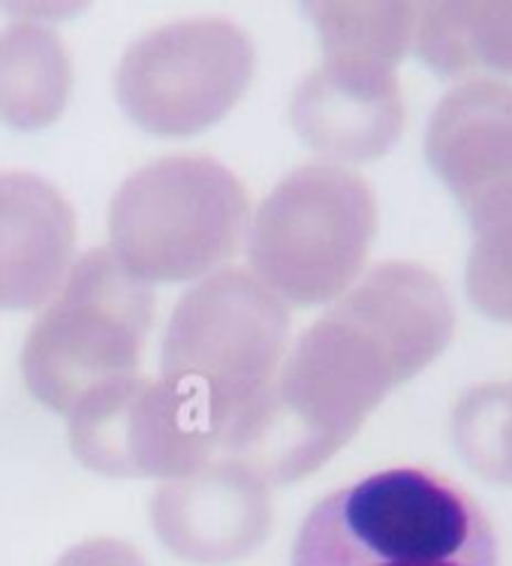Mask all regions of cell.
I'll use <instances>...</instances> for the list:
<instances>
[{
  "label": "cell",
  "instance_id": "obj_17",
  "mask_svg": "<svg viewBox=\"0 0 512 566\" xmlns=\"http://www.w3.org/2000/svg\"><path fill=\"white\" fill-rule=\"evenodd\" d=\"M452 440L482 480L512 489V428L506 382H485L461 395L452 410Z\"/></svg>",
  "mask_w": 512,
  "mask_h": 566
},
{
  "label": "cell",
  "instance_id": "obj_7",
  "mask_svg": "<svg viewBox=\"0 0 512 566\" xmlns=\"http://www.w3.org/2000/svg\"><path fill=\"white\" fill-rule=\"evenodd\" d=\"M257 70L251 33L223 15L178 19L136 36L115 70V97L157 136H197L227 118Z\"/></svg>",
  "mask_w": 512,
  "mask_h": 566
},
{
  "label": "cell",
  "instance_id": "obj_3",
  "mask_svg": "<svg viewBox=\"0 0 512 566\" xmlns=\"http://www.w3.org/2000/svg\"><path fill=\"white\" fill-rule=\"evenodd\" d=\"M290 305L248 269H218L175 305L164 332L160 377L206 413L218 449L281 368Z\"/></svg>",
  "mask_w": 512,
  "mask_h": 566
},
{
  "label": "cell",
  "instance_id": "obj_8",
  "mask_svg": "<svg viewBox=\"0 0 512 566\" xmlns=\"http://www.w3.org/2000/svg\"><path fill=\"white\" fill-rule=\"evenodd\" d=\"M73 455L103 476L178 480L218 452L206 413L164 377H121L66 410Z\"/></svg>",
  "mask_w": 512,
  "mask_h": 566
},
{
  "label": "cell",
  "instance_id": "obj_2",
  "mask_svg": "<svg viewBox=\"0 0 512 566\" xmlns=\"http://www.w3.org/2000/svg\"><path fill=\"white\" fill-rule=\"evenodd\" d=\"M290 566H501V548L468 491L431 470L395 468L316 503Z\"/></svg>",
  "mask_w": 512,
  "mask_h": 566
},
{
  "label": "cell",
  "instance_id": "obj_11",
  "mask_svg": "<svg viewBox=\"0 0 512 566\" xmlns=\"http://www.w3.org/2000/svg\"><path fill=\"white\" fill-rule=\"evenodd\" d=\"M76 211L43 175L0 172V311L45 307L76 262Z\"/></svg>",
  "mask_w": 512,
  "mask_h": 566
},
{
  "label": "cell",
  "instance_id": "obj_1",
  "mask_svg": "<svg viewBox=\"0 0 512 566\" xmlns=\"http://www.w3.org/2000/svg\"><path fill=\"white\" fill-rule=\"evenodd\" d=\"M407 380L414 374L389 340L335 302L286 349L260 403L220 452L244 461L269 485L302 480L347 447Z\"/></svg>",
  "mask_w": 512,
  "mask_h": 566
},
{
  "label": "cell",
  "instance_id": "obj_14",
  "mask_svg": "<svg viewBox=\"0 0 512 566\" xmlns=\"http://www.w3.org/2000/svg\"><path fill=\"white\" fill-rule=\"evenodd\" d=\"M73 91V61L55 28L12 22L0 31V120L43 130L61 118Z\"/></svg>",
  "mask_w": 512,
  "mask_h": 566
},
{
  "label": "cell",
  "instance_id": "obj_10",
  "mask_svg": "<svg viewBox=\"0 0 512 566\" xmlns=\"http://www.w3.org/2000/svg\"><path fill=\"white\" fill-rule=\"evenodd\" d=\"M290 120L323 164L377 160L404 130L398 73L323 61L295 87Z\"/></svg>",
  "mask_w": 512,
  "mask_h": 566
},
{
  "label": "cell",
  "instance_id": "obj_4",
  "mask_svg": "<svg viewBox=\"0 0 512 566\" xmlns=\"http://www.w3.org/2000/svg\"><path fill=\"white\" fill-rule=\"evenodd\" d=\"M251 223L239 175L175 154L127 175L109 206V251L145 283L202 281L236 256Z\"/></svg>",
  "mask_w": 512,
  "mask_h": 566
},
{
  "label": "cell",
  "instance_id": "obj_12",
  "mask_svg": "<svg viewBox=\"0 0 512 566\" xmlns=\"http://www.w3.org/2000/svg\"><path fill=\"white\" fill-rule=\"evenodd\" d=\"M426 157L461 206L512 181L510 82L473 76L443 94L428 120Z\"/></svg>",
  "mask_w": 512,
  "mask_h": 566
},
{
  "label": "cell",
  "instance_id": "obj_5",
  "mask_svg": "<svg viewBox=\"0 0 512 566\" xmlns=\"http://www.w3.org/2000/svg\"><path fill=\"white\" fill-rule=\"evenodd\" d=\"M377 235V199L347 166L307 164L284 175L253 211L248 272L286 305L338 302L362 277Z\"/></svg>",
  "mask_w": 512,
  "mask_h": 566
},
{
  "label": "cell",
  "instance_id": "obj_6",
  "mask_svg": "<svg viewBox=\"0 0 512 566\" xmlns=\"http://www.w3.org/2000/svg\"><path fill=\"white\" fill-rule=\"evenodd\" d=\"M154 323V286L94 248L36 316L22 347V377L36 401L64 413L97 386L139 374Z\"/></svg>",
  "mask_w": 512,
  "mask_h": 566
},
{
  "label": "cell",
  "instance_id": "obj_15",
  "mask_svg": "<svg viewBox=\"0 0 512 566\" xmlns=\"http://www.w3.org/2000/svg\"><path fill=\"white\" fill-rule=\"evenodd\" d=\"M326 64L395 70L414 45V3H311Z\"/></svg>",
  "mask_w": 512,
  "mask_h": 566
},
{
  "label": "cell",
  "instance_id": "obj_9",
  "mask_svg": "<svg viewBox=\"0 0 512 566\" xmlns=\"http://www.w3.org/2000/svg\"><path fill=\"white\" fill-rule=\"evenodd\" d=\"M151 527L187 564H236L272 531V485L239 458H211L154 491Z\"/></svg>",
  "mask_w": 512,
  "mask_h": 566
},
{
  "label": "cell",
  "instance_id": "obj_16",
  "mask_svg": "<svg viewBox=\"0 0 512 566\" xmlns=\"http://www.w3.org/2000/svg\"><path fill=\"white\" fill-rule=\"evenodd\" d=\"M470 253L464 290L477 311L512 326V181L491 187L464 206Z\"/></svg>",
  "mask_w": 512,
  "mask_h": 566
},
{
  "label": "cell",
  "instance_id": "obj_18",
  "mask_svg": "<svg viewBox=\"0 0 512 566\" xmlns=\"http://www.w3.org/2000/svg\"><path fill=\"white\" fill-rule=\"evenodd\" d=\"M55 566H148L145 557L124 539L100 536V539H85L73 545L70 552L61 555Z\"/></svg>",
  "mask_w": 512,
  "mask_h": 566
},
{
  "label": "cell",
  "instance_id": "obj_19",
  "mask_svg": "<svg viewBox=\"0 0 512 566\" xmlns=\"http://www.w3.org/2000/svg\"><path fill=\"white\" fill-rule=\"evenodd\" d=\"M506 413H510V428H512V382H506Z\"/></svg>",
  "mask_w": 512,
  "mask_h": 566
},
{
  "label": "cell",
  "instance_id": "obj_13",
  "mask_svg": "<svg viewBox=\"0 0 512 566\" xmlns=\"http://www.w3.org/2000/svg\"><path fill=\"white\" fill-rule=\"evenodd\" d=\"M410 49L443 78H512V3L416 7Z\"/></svg>",
  "mask_w": 512,
  "mask_h": 566
}]
</instances>
